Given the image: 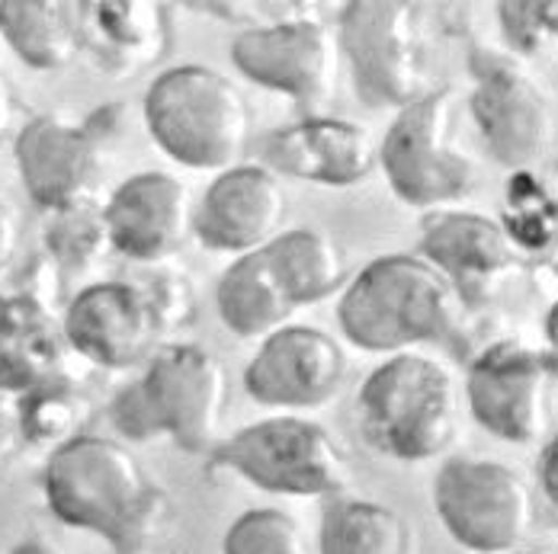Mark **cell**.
<instances>
[{
	"label": "cell",
	"mask_w": 558,
	"mask_h": 554,
	"mask_svg": "<svg viewBox=\"0 0 558 554\" xmlns=\"http://www.w3.org/2000/svg\"><path fill=\"white\" fill-rule=\"evenodd\" d=\"M46 503L68 529L107 539L116 554H155L165 494L142 461L110 436H77L43 471Z\"/></svg>",
	"instance_id": "6da1fadb"
},
{
	"label": "cell",
	"mask_w": 558,
	"mask_h": 554,
	"mask_svg": "<svg viewBox=\"0 0 558 554\" xmlns=\"http://www.w3.org/2000/svg\"><path fill=\"white\" fill-rule=\"evenodd\" d=\"M228 410L222 359L203 343L158 349L138 382L112 401V427L132 443L170 436L183 452H216Z\"/></svg>",
	"instance_id": "7a4b0ae2"
},
{
	"label": "cell",
	"mask_w": 558,
	"mask_h": 554,
	"mask_svg": "<svg viewBox=\"0 0 558 554\" xmlns=\"http://www.w3.org/2000/svg\"><path fill=\"white\" fill-rule=\"evenodd\" d=\"M462 301L449 279L424 257L389 254L366 263L337 305L343 336L366 353H404L417 343H447Z\"/></svg>",
	"instance_id": "3957f363"
},
{
	"label": "cell",
	"mask_w": 558,
	"mask_h": 554,
	"mask_svg": "<svg viewBox=\"0 0 558 554\" xmlns=\"http://www.w3.org/2000/svg\"><path fill=\"white\" fill-rule=\"evenodd\" d=\"M145 122L170 161L231 170L251 141V107L238 84L206 64H177L145 94Z\"/></svg>",
	"instance_id": "277c9868"
},
{
	"label": "cell",
	"mask_w": 558,
	"mask_h": 554,
	"mask_svg": "<svg viewBox=\"0 0 558 554\" xmlns=\"http://www.w3.org/2000/svg\"><path fill=\"white\" fill-rule=\"evenodd\" d=\"M360 420L369 445L389 458H437L459 433L456 382L430 356L395 353L363 382Z\"/></svg>",
	"instance_id": "5b68a950"
},
{
	"label": "cell",
	"mask_w": 558,
	"mask_h": 554,
	"mask_svg": "<svg viewBox=\"0 0 558 554\" xmlns=\"http://www.w3.org/2000/svg\"><path fill=\"white\" fill-rule=\"evenodd\" d=\"M213 465L286 497H340L350 484V461L331 430L292 414L251 423L222 440Z\"/></svg>",
	"instance_id": "8992f818"
},
{
	"label": "cell",
	"mask_w": 558,
	"mask_h": 554,
	"mask_svg": "<svg viewBox=\"0 0 558 554\" xmlns=\"http://www.w3.org/2000/svg\"><path fill=\"white\" fill-rule=\"evenodd\" d=\"M337 46L350 61L356 97L373 110H404L427 90L421 13L404 0H353L340 10Z\"/></svg>",
	"instance_id": "52a82bcc"
},
{
	"label": "cell",
	"mask_w": 558,
	"mask_h": 554,
	"mask_svg": "<svg viewBox=\"0 0 558 554\" xmlns=\"http://www.w3.org/2000/svg\"><path fill=\"white\" fill-rule=\"evenodd\" d=\"M434 506L449 535L475 554L517 552L536 519L526 478L492 458H449L434 481Z\"/></svg>",
	"instance_id": "ba28073f"
},
{
	"label": "cell",
	"mask_w": 558,
	"mask_h": 554,
	"mask_svg": "<svg viewBox=\"0 0 558 554\" xmlns=\"http://www.w3.org/2000/svg\"><path fill=\"white\" fill-rule=\"evenodd\" d=\"M452 90H430L398 110L379 145V167L395 196L417 209L465 199L475 167L452 141Z\"/></svg>",
	"instance_id": "9c48e42d"
},
{
	"label": "cell",
	"mask_w": 558,
	"mask_h": 554,
	"mask_svg": "<svg viewBox=\"0 0 558 554\" xmlns=\"http://www.w3.org/2000/svg\"><path fill=\"white\" fill-rule=\"evenodd\" d=\"M472 115L492 158L520 173L536 167L556 141V112L539 81L513 58L472 52Z\"/></svg>",
	"instance_id": "30bf717a"
},
{
	"label": "cell",
	"mask_w": 558,
	"mask_h": 554,
	"mask_svg": "<svg viewBox=\"0 0 558 554\" xmlns=\"http://www.w3.org/2000/svg\"><path fill=\"white\" fill-rule=\"evenodd\" d=\"M231 61L247 81L289 97L305 115H322L335 100L340 46L322 16L247 26L231 42Z\"/></svg>",
	"instance_id": "8fae6325"
},
{
	"label": "cell",
	"mask_w": 558,
	"mask_h": 554,
	"mask_svg": "<svg viewBox=\"0 0 558 554\" xmlns=\"http://www.w3.org/2000/svg\"><path fill=\"white\" fill-rule=\"evenodd\" d=\"M549 379L543 353L498 343L469 369V410L498 440L536 443L549 423Z\"/></svg>",
	"instance_id": "7c38bea8"
},
{
	"label": "cell",
	"mask_w": 558,
	"mask_h": 554,
	"mask_svg": "<svg viewBox=\"0 0 558 554\" xmlns=\"http://www.w3.org/2000/svg\"><path fill=\"white\" fill-rule=\"evenodd\" d=\"M347 382V356L331 333L318 328H279L264 336L244 369V389L264 407L312 410L335 401Z\"/></svg>",
	"instance_id": "4fadbf2b"
},
{
	"label": "cell",
	"mask_w": 558,
	"mask_h": 554,
	"mask_svg": "<svg viewBox=\"0 0 558 554\" xmlns=\"http://www.w3.org/2000/svg\"><path fill=\"white\" fill-rule=\"evenodd\" d=\"M64 343L94 366L132 369L161 336L151 298L135 282H94L81 288L61 318Z\"/></svg>",
	"instance_id": "5bb4252c"
},
{
	"label": "cell",
	"mask_w": 558,
	"mask_h": 554,
	"mask_svg": "<svg viewBox=\"0 0 558 554\" xmlns=\"http://www.w3.org/2000/svg\"><path fill=\"white\" fill-rule=\"evenodd\" d=\"M13 158L29 199L52 216L87 206L104 170L97 135L61 115L29 119L13 141Z\"/></svg>",
	"instance_id": "9a60e30c"
},
{
	"label": "cell",
	"mask_w": 558,
	"mask_h": 554,
	"mask_svg": "<svg viewBox=\"0 0 558 554\" xmlns=\"http://www.w3.org/2000/svg\"><path fill=\"white\" fill-rule=\"evenodd\" d=\"M196 206L190 189L161 170L135 173L104 206L110 247L135 263H165L190 237Z\"/></svg>",
	"instance_id": "2e32d148"
},
{
	"label": "cell",
	"mask_w": 558,
	"mask_h": 554,
	"mask_svg": "<svg viewBox=\"0 0 558 554\" xmlns=\"http://www.w3.org/2000/svg\"><path fill=\"white\" fill-rule=\"evenodd\" d=\"M286 222V193L277 173L260 164H238L222 170L199 209L193 234L216 254H254L264 250Z\"/></svg>",
	"instance_id": "e0dca14e"
},
{
	"label": "cell",
	"mask_w": 558,
	"mask_h": 554,
	"mask_svg": "<svg viewBox=\"0 0 558 554\" xmlns=\"http://www.w3.org/2000/svg\"><path fill=\"white\" fill-rule=\"evenodd\" d=\"M421 254L456 288L462 305L492 301L517 270V250L501 222L478 212H440L421 231Z\"/></svg>",
	"instance_id": "ac0fdd59"
},
{
	"label": "cell",
	"mask_w": 558,
	"mask_h": 554,
	"mask_svg": "<svg viewBox=\"0 0 558 554\" xmlns=\"http://www.w3.org/2000/svg\"><path fill=\"white\" fill-rule=\"evenodd\" d=\"M274 173L322 186H356L379 164V145L369 128L335 119V115H302L267 138L264 148Z\"/></svg>",
	"instance_id": "d6986e66"
},
{
	"label": "cell",
	"mask_w": 558,
	"mask_h": 554,
	"mask_svg": "<svg viewBox=\"0 0 558 554\" xmlns=\"http://www.w3.org/2000/svg\"><path fill=\"white\" fill-rule=\"evenodd\" d=\"M64 331L52 308L33 292L0 295V394L23 397L61 376Z\"/></svg>",
	"instance_id": "ffe728a7"
},
{
	"label": "cell",
	"mask_w": 558,
	"mask_h": 554,
	"mask_svg": "<svg viewBox=\"0 0 558 554\" xmlns=\"http://www.w3.org/2000/svg\"><path fill=\"white\" fill-rule=\"evenodd\" d=\"M81 39L112 74H132L165 56L170 42L168 13L155 0L81 3Z\"/></svg>",
	"instance_id": "44dd1931"
},
{
	"label": "cell",
	"mask_w": 558,
	"mask_h": 554,
	"mask_svg": "<svg viewBox=\"0 0 558 554\" xmlns=\"http://www.w3.org/2000/svg\"><path fill=\"white\" fill-rule=\"evenodd\" d=\"M0 36L26 67L61 71L81 56V3L0 0Z\"/></svg>",
	"instance_id": "7402d4cb"
},
{
	"label": "cell",
	"mask_w": 558,
	"mask_h": 554,
	"mask_svg": "<svg viewBox=\"0 0 558 554\" xmlns=\"http://www.w3.org/2000/svg\"><path fill=\"white\" fill-rule=\"evenodd\" d=\"M216 305L222 324L238 336H270L299 311L264 250L238 257L216 288Z\"/></svg>",
	"instance_id": "603a6c76"
},
{
	"label": "cell",
	"mask_w": 558,
	"mask_h": 554,
	"mask_svg": "<svg viewBox=\"0 0 558 554\" xmlns=\"http://www.w3.org/2000/svg\"><path fill=\"white\" fill-rule=\"evenodd\" d=\"M318 554H417L411 522L386 503L335 497L322 513Z\"/></svg>",
	"instance_id": "cb8c5ba5"
},
{
	"label": "cell",
	"mask_w": 558,
	"mask_h": 554,
	"mask_svg": "<svg viewBox=\"0 0 558 554\" xmlns=\"http://www.w3.org/2000/svg\"><path fill=\"white\" fill-rule=\"evenodd\" d=\"M264 254L295 308L335 295L347 282L343 254L325 231L315 227L282 231L264 247Z\"/></svg>",
	"instance_id": "d4e9b609"
},
{
	"label": "cell",
	"mask_w": 558,
	"mask_h": 554,
	"mask_svg": "<svg viewBox=\"0 0 558 554\" xmlns=\"http://www.w3.org/2000/svg\"><path fill=\"white\" fill-rule=\"evenodd\" d=\"M13 404H16L20 440L36 448H49V455L64 443L84 436L81 430L90 417L87 397L61 376L16 397Z\"/></svg>",
	"instance_id": "484cf974"
},
{
	"label": "cell",
	"mask_w": 558,
	"mask_h": 554,
	"mask_svg": "<svg viewBox=\"0 0 558 554\" xmlns=\"http://www.w3.org/2000/svg\"><path fill=\"white\" fill-rule=\"evenodd\" d=\"M504 231L513 244L530 250H543L558 237V202L533 170H520L507 183Z\"/></svg>",
	"instance_id": "4316f807"
},
{
	"label": "cell",
	"mask_w": 558,
	"mask_h": 554,
	"mask_svg": "<svg viewBox=\"0 0 558 554\" xmlns=\"http://www.w3.org/2000/svg\"><path fill=\"white\" fill-rule=\"evenodd\" d=\"M222 554H308L302 526L282 509H247L225 532Z\"/></svg>",
	"instance_id": "83f0119b"
},
{
	"label": "cell",
	"mask_w": 558,
	"mask_h": 554,
	"mask_svg": "<svg viewBox=\"0 0 558 554\" xmlns=\"http://www.w3.org/2000/svg\"><path fill=\"white\" fill-rule=\"evenodd\" d=\"M46 241H49V250H52V257H56L58 263L71 267V270L90 267L110 247L104 212L97 216L90 209V202L77 206V209H68V212H56Z\"/></svg>",
	"instance_id": "f1b7e54d"
},
{
	"label": "cell",
	"mask_w": 558,
	"mask_h": 554,
	"mask_svg": "<svg viewBox=\"0 0 558 554\" xmlns=\"http://www.w3.org/2000/svg\"><path fill=\"white\" fill-rule=\"evenodd\" d=\"M501 29L507 42L530 56L536 52L549 36L558 39V0L556 3H501Z\"/></svg>",
	"instance_id": "f546056e"
},
{
	"label": "cell",
	"mask_w": 558,
	"mask_h": 554,
	"mask_svg": "<svg viewBox=\"0 0 558 554\" xmlns=\"http://www.w3.org/2000/svg\"><path fill=\"white\" fill-rule=\"evenodd\" d=\"M142 288H145V295L151 298V308H155V315H158L161 331L183 324V318L190 315V288L183 285V279L161 276L158 282H148V285H142Z\"/></svg>",
	"instance_id": "4dcf8cb0"
},
{
	"label": "cell",
	"mask_w": 558,
	"mask_h": 554,
	"mask_svg": "<svg viewBox=\"0 0 558 554\" xmlns=\"http://www.w3.org/2000/svg\"><path fill=\"white\" fill-rule=\"evenodd\" d=\"M20 445L23 440H20V423H16V404L13 397L0 394V471L7 468V461L13 458Z\"/></svg>",
	"instance_id": "1f68e13d"
},
{
	"label": "cell",
	"mask_w": 558,
	"mask_h": 554,
	"mask_svg": "<svg viewBox=\"0 0 558 554\" xmlns=\"http://www.w3.org/2000/svg\"><path fill=\"white\" fill-rule=\"evenodd\" d=\"M16 247H20V219L16 212L0 199V276L10 270L13 257H16Z\"/></svg>",
	"instance_id": "d6a6232c"
},
{
	"label": "cell",
	"mask_w": 558,
	"mask_h": 554,
	"mask_svg": "<svg viewBox=\"0 0 558 554\" xmlns=\"http://www.w3.org/2000/svg\"><path fill=\"white\" fill-rule=\"evenodd\" d=\"M539 488L558 506V436H553L539 455Z\"/></svg>",
	"instance_id": "836d02e7"
},
{
	"label": "cell",
	"mask_w": 558,
	"mask_h": 554,
	"mask_svg": "<svg viewBox=\"0 0 558 554\" xmlns=\"http://www.w3.org/2000/svg\"><path fill=\"white\" fill-rule=\"evenodd\" d=\"M13 112H16V103H13V90H10V81L0 67V145L7 141L10 128H13Z\"/></svg>",
	"instance_id": "e575fe53"
},
{
	"label": "cell",
	"mask_w": 558,
	"mask_h": 554,
	"mask_svg": "<svg viewBox=\"0 0 558 554\" xmlns=\"http://www.w3.org/2000/svg\"><path fill=\"white\" fill-rule=\"evenodd\" d=\"M543 359H546L549 376H558V301L546 318V353H543Z\"/></svg>",
	"instance_id": "d590c367"
},
{
	"label": "cell",
	"mask_w": 558,
	"mask_h": 554,
	"mask_svg": "<svg viewBox=\"0 0 558 554\" xmlns=\"http://www.w3.org/2000/svg\"><path fill=\"white\" fill-rule=\"evenodd\" d=\"M10 554H64V552L56 549L52 542H46V539H26V542H20V545H16Z\"/></svg>",
	"instance_id": "8d00e7d4"
},
{
	"label": "cell",
	"mask_w": 558,
	"mask_h": 554,
	"mask_svg": "<svg viewBox=\"0 0 558 554\" xmlns=\"http://www.w3.org/2000/svg\"><path fill=\"white\" fill-rule=\"evenodd\" d=\"M507 554H543V552H507Z\"/></svg>",
	"instance_id": "74e56055"
}]
</instances>
